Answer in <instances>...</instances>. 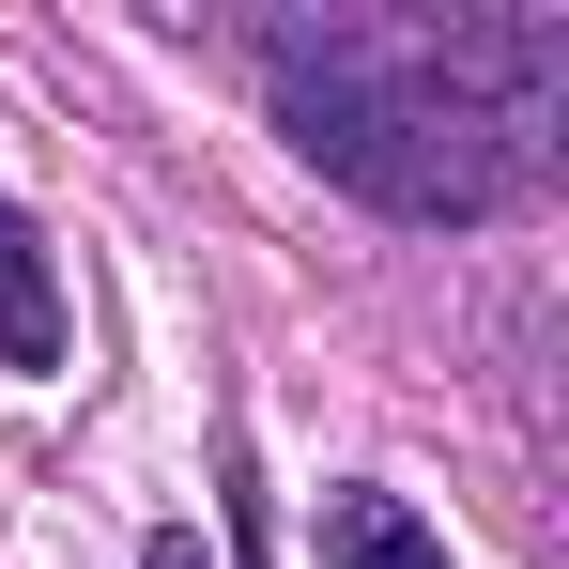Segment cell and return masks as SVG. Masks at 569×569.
Returning <instances> with one entry per match:
<instances>
[{"label":"cell","instance_id":"3","mask_svg":"<svg viewBox=\"0 0 569 569\" xmlns=\"http://www.w3.org/2000/svg\"><path fill=\"white\" fill-rule=\"evenodd\" d=\"M0 370H62V292H47V231L0 200Z\"/></svg>","mask_w":569,"mask_h":569},{"label":"cell","instance_id":"4","mask_svg":"<svg viewBox=\"0 0 569 569\" xmlns=\"http://www.w3.org/2000/svg\"><path fill=\"white\" fill-rule=\"evenodd\" d=\"M139 569H200V539H186V523H170V539H154V555H139Z\"/></svg>","mask_w":569,"mask_h":569},{"label":"cell","instance_id":"2","mask_svg":"<svg viewBox=\"0 0 569 569\" xmlns=\"http://www.w3.org/2000/svg\"><path fill=\"white\" fill-rule=\"evenodd\" d=\"M323 569H447V539H431L385 477H339V492H323Z\"/></svg>","mask_w":569,"mask_h":569},{"label":"cell","instance_id":"1","mask_svg":"<svg viewBox=\"0 0 569 569\" xmlns=\"http://www.w3.org/2000/svg\"><path fill=\"white\" fill-rule=\"evenodd\" d=\"M262 93L292 154L385 216H508L555 139L569 31L555 16H323V31L278 16Z\"/></svg>","mask_w":569,"mask_h":569}]
</instances>
